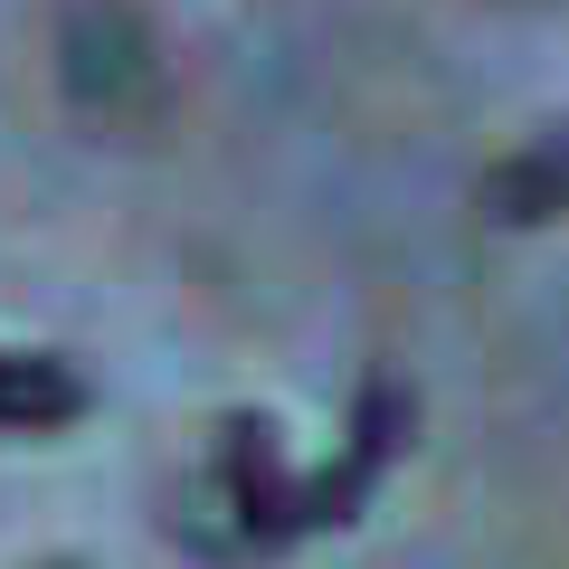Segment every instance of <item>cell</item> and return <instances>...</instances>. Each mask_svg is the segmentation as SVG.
I'll list each match as a JSON object with an SVG mask.
<instances>
[{
    "label": "cell",
    "mask_w": 569,
    "mask_h": 569,
    "mask_svg": "<svg viewBox=\"0 0 569 569\" xmlns=\"http://www.w3.org/2000/svg\"><path fill=\"white\" fill-rule=\"evenodd\" d=\"M399 447H408V389H399V380H361L342 456H332L323 475H305V522H313V531L351 522V512L370 503V485L389 475V456H399Z\"/></svg>",
    "instance_id": "7a4b0ae2"
},
{
    "label": "cell",
    "mask_w": 569,
    "mask_h": 569,
    "mask_svg": "<svg viewBox=\"0 0 569 569\" xmlns=\"http://www.w3.org/2000/svg\"><path fill=\"white\" fill-rule=\"evenodd\" d=\"M219 493H228V512H238L247 550H284L295 531H313L305 522V485L284 475L276 427H266L257 408H238V418L219 427Z\"/></svg>",
    "instance_id": "6da1fadb"
},
{
    "label": "cell",
    "mask_w": 569,
    "mask_h": 569,
    "mask_svg": "<svg viewBox=\"0 0 569 569\" xmlns=\"http://www.w3.org/2000/svg\"><path fill=\"white\" fill-rule=\"evenodd\" d=\"M569 209V142H522L485 171V219L493 228H541Z\"/></svg>",
    "instance_id": "277c9868"
},
{
    "label": "cell",
    "mask_w": 569,
    "mask_h": 569,
    "mask_svg": "<svg viewBox=\"0 0 569 569\" xmlns=\"http://www.w3.org/2000/svg\"><path fill=\"white\" fill-rule=\"evenodd\" d=\"M142 77H152V39H142V20H123V10H77V20H67V96H77V104H96V114H133Z\"/></svg>",
    "instance_id": "3957f363"
},
{
    "label": "cell",
    "mask_w": 569,
    "mask_h": 569,
    "mask_svg": "<svg viewBox=\"0 0 569 569\" xmlns=\"http://www.w3.org/2000/svg\"><path fill=\"white\" fill-rule=\"evenodd\" d=\"M48 569H67V560H48Z\"/></svg>",
    "instance_id": "8992f818"
},
{
    "label": "cell",
    "mask_w": 569,
    "mask_h": 569,
    "mask_svg": "<svg viewBox=\"0 0 569 569\" xmlns=\"http://www.w3.org/2000/svg\"><path fill=\"white\" fill-rule=\"evenodd\" d=\"M86 408V380L39 351H0V427H67Z\"/></svg>",
    "instance_id": "5b68a950"
}]
</instances>
